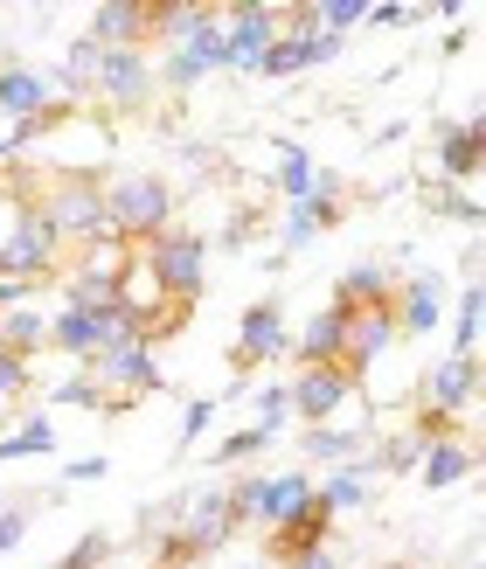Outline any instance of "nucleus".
Segmentation results:
<instances>
[{
    "label": "nucleus",
    "instance_id": "obj_1",
    "mask_svg": "<svg viewBox=\"0 0 486 569\" xmlns=\"http://www.w3.org/2000/svg\"><path fill=\"white\" fill-rule=\"evenodd\" d=\"M175 209H181V194L160 174H111L105 181V230L132 250L153 243L160 230H175Z\"/></svg>",
    "mask_w": 486,
    "mask_h": 569
},
{
    "label": "nucleus",
    "instance_id": "obj_2",
    "mask_svg": "<svg viewBox=\"0 0 486 569\" xmlns=\"http://www.w3.org/2000/svg\"><path fill=\"white\" fill-rule=\"evenodd\" d=\"M36 216L49 222L63 243H98L105 230V181L98 174H36Z\"/></svg>",
    "mask_w": 486,
    "mask_h": 569
},
{
    "label": "nucleus",
    "instance_id": "obj_3",
    "mask_svg": "<svg viewBox=\"0 0 486 569\" xmlns=\"http://www.w3.org/2000/svg\"><path fill=\"white\" fill-rule=\"evenodd\" d=\"M139 258L153 264V278H160V292L167 299H181V306H195L202 299V278H209V243L195 237V230H160L153 243H139Z\"/></svg>",
    "mask_w": 486,
    "mask_h": 569
},
{
    "label": "nucleus",
    "instance_id": "obj_4",
    "mask_svg": "<svg viewBox=\"0 0 486 569\" xmlns=\"http://www.w3.org/2000/svg\"><path fill=\"white\" fill-rule=\"evenodd\" d=\"M83 376L98 382L105 417H119L126 403H139V396H153V389H160V361H153L147 340H126V348H111V355H98V361H83Z\"/></svg>",
    "mask_w": 486,
    "mask_h": 569
},
{
    "label": "nucleus",
    "instance_id": "obj_5",
    "mask_svg": "<svg viewBox=\"0 0 486 569\" xmlns=\"http://www.w3.org/2000/svg\"><path fill=\"white\" fill-rule=\"evenodd\" d=\"M230 361H237V376H250L257 361H292V333H285V306L278 299L244 306V327H237Z\"/></svg>",
    "mask_w": 486,
    "mask_h": 569
},
{
    "label": "nucleus",
    "instance_id": "obj_6",
    "mask_svg": "<svg viewBox=\"0 0 486 569\" xmlns=\"http://www.w3.org/2000/svg\"><path fill=\"white\" fill-rule=\"evenodd\" d=\"M36 202V194H28ZM56 264H63V237L49 230V222L28 209V222L14 230V243H0V278H28V284H42Z\"/></svg>",
    "mask_w": 486,
    "mask_h": 569
},
{
    "label": "nucleus",
    "instance_id": "obj_7",
    "mask_svg": "<svg viewBox=\"0 0 486 569\" xmlns=\"http://www.w3.org/2000/svg\"><path fill=\"white\" fill-rule=\"evenodd\" d=\"M285 36L278 8H230L222 14V70H250L257 77V56Z\"/></svg>",
    "mask_w": 486,
    "mask_h": 569
},
{
    "label": "nucleus",
    "instance_id": "obj_8",
    "mask_svg": "<svg viewBox=\"0 0 486 569\" xmlns=\"http://www.w3.org/2000/svg\"><path fill=\"white\" fill-rule=\"evenodd\" d=\"M98 104H105V111H147V104H153V70H147V49H105Z\"/></svg>",
    "mask_w": 486,
    "mask_h": 569
},
{
    "label": "nucleus",
    "instance_id": "obj_9",
    "mask_svg": "<svg viewBox=\"0 0 486 569\" xmlns=\"http://www.w3.org/2000/svg\"><path fill=\"white\" fill-rule=\"evenodd\" d=\"M285 396H292V417L313 431V423H334V410L355 396V376H348V368H299Z\"/></svg>",
    "mask_w": 486,
    "mask_h": 569
},
{
    "label": "nucleus",
    "instance_id": "obj_10",
    "mask_svg": "<svg viewBox=\"0 0 486 569\" xmlns=\"http://www.w3.org/2000/svg\"><path fill=\"white\" fill-rule=\"evenodd\" d=\"M327 535H334V515H327V500L313 493V500H306L285 528H271L265 556H271V562H285V569H299L306 556H320V549H327Z\"/></svg>",
    "mask_w": 486,
    "mask_h": 569
},
{
    "label": "nucleus",
    "instance_id": "obj_11",
    "mask_svg": "<svg viewBox=\"0 0 486 569\" xmlns=\"http://www.w3.org/2000/svg\"><path fill=\"white\" fill-rule=\"evenodd\" d=\"M49 104H63L56 70H28V63H0V119H42Z\"/></svg>",
    "mask_w": 486,
    "mask_h": 569
},
{
    "label": "nucleus",
    "instance_id": "obj_12",
    "mask_svg": "<svg viewBox=\"0 0 486 569\" xmlns=\"http://www.w3.org/2000/svg\"><path fill=\"white\" fill-rule=\"evenodd\" d=\"M432 327H445V271H417L396 284V333L424 340Z\"/></svg>",
    "mask_w": 486,
    "mask_h": 569
},
{
    "label": "nucleus",
    "instance_id": "obj_13",
    "mask_svg": "<svg viewBox=\"0 0 486 569\" xmlns=\"http://www.w3.org/2000/svg\"><path fill=\"white\" fill-rule=\"evenodd\" d=\"M396 340H404V333H396V299L376 306V312H355V320H348V355H340V368L361 382L368 368H376V361L396 348Z\"/></svg>",
    "mask_w": 486,
    "mask_h": 569
},
{
    "label": "nucleus",
    "instance_id": "obj_14",
    "mask_svg": "<svg viewBox=\"0 0 486 569\" xmlns=\"http://www.w3.org/2000/svg\"><path fill=\"white\" fill-rule=\"evenodd\" d=\"M479 355H445L432 376H424V410H445V417H459L473 410V396H479Z\"/></svg>",
    "mask_w": 486,
    "mask_h": 569
},
{
    "label": "nucleus",
    "instance_id": "obj_15",
    "mask_svg": "<svg viewBox=\"0 0 486 569\" xmlns=\"http://www.w3.org/2000/svg\"><path fill=\"white\" fill-rule=\"evenodd\" d=\"M83 36L98 49H147V0H98Z\"/></svg>",
    "mask_w": 486,
    "mask_h": 569
},
{
    "label": "nucleus",
    "instance_id": "obj_16",
    "mask_svg": "<svg viewBox=\"0 0 486 569\" xmlns=\"http://www.w3.org/2000/svg\"><path fill=\"white\" fill-rule=\"evenodd\" d=\"M396 299V278H389V264H348V271H340L334 278V312H348V320H355V312H376V306H389Z\"/></svg>",
    "mask_w": 486,
    "mask_h": 569
},
{
    "label": "nucleus",
    "instance_id": "obj_17",
    "mask_svg": "<svg viewBox=\"0 0 486 569\" xmlns=\"http://www.w3.org/2000/svg\"><path fill=\"white\" fill-rule=\"evenodd\" d=\"M340 355H348V312L320 306V312L306 320V333L292 340V361H299V368H340Z\"/></svg>",
    "mask_w": 486,
    "mask_h": 569
},
{
    "label": "nucleus",
    "instance_id": "obj_18",
    "mask_svg": "<svg viewBox=\"0 0 486 569\" xmlns=\"http://www.w3.org/2000/svg\"><path fill=\"white\" fill-rule=\"evenodd\" d=\"M306 500H313V472H278V479H257V507H250V521L285 528V521H292Z\"/></svg>",
    "mask_w": 486,
    "mask_h": 569
},
{
    "label": "nucleus",
    "instance_id": "obj_19",
    "mask_svg": "<svg viewBox=\"0 0 486 569\" xmlns=\"http://www.w3.org/2000/svg\"><path fill=\"white\" fill-rule=\"evenodd\" d=\"M209 8H195V0H147V42H167V49H188L202 36Z\"/></svg>",
    "mask_w": 486,
    "mask_h": 569
},
{
    "label": "nucleus",
    "instance_id": "obj_20",
    "mask_svg": "<svg viewBox=\"0 0 486 569\" xmlns=\"http://www.w3.org/2000/svg\"><path fill=\"white\" fill-rule=\"evenodd\" d=\"M479 466V451L466 445V438H445V445H432L424 451V466H417V479H424V493H445V487H459V479Z\"/></svg>",
    "mask_w": 486,
    "mask_h": 569
},
{
    "label": "nucleus",
    "instance_id": "obj_21",
    "mask_svg": "<svg viewBox=\"0 0 486 569\" xmlns=\"http://www.w3.org/2000/svg\"><path fill=\"white\" fill-rule=\"evenodd\" d=\"M438 174L459 188V181H473V174H486V153L473 147V132L466 126H438Z\"/></svg>",
    "mask_w": 486,
    "mask_h": 569
},
{
    "label": "nucleus",
    "instance_id": "obj_22",
    "mask_svg": "<svg viewBox=\"0 0 486 569\" xmlns=\"http://www.w3.org/2000/svg\"><path fill=\"white\" fill-rule=\"evenodd\" d=\"M340 216H348V209H340V194H313V202H292V216H285V243L306 250L320 230H334Z\"/></svg>",
    "mask_w": 486,
    "mask_h": 569
},
{
    "label": "nucleus",
    "instance_id": "obj_23",
    "mask_svg": "<svg viewBox=\"0 0 486 569\" xmlns=\"http://www.w3.org/2000/svg\"><path fill=\"white\" fill-rule=\"evenodd\" d=\"M313 493L327 500V515H355V507L368 500V466H355V459H348V466H334Z\"/></svg>",
    "mask_w": 486,
    "mask_h": 569
},
{
    "label": "nucleus",
    "instance_id": "obj_24",
    "mask_svg": "<svg viewBox=\"0 0 486 569\" xmlns=\"http://www.w3.org/2000/svg\"><path fill=\"white\" fill-rule=\"evenodd\" d=\"M361 431H340V423H313L306 431V459L313 466H348V459H361Z\"/></svg>",
    "mask_w": 486,
    "mask_h": 569
},
{
    "label": "nucleus",
    "instance_id": "obj_25",
    "mask_svg": "<svg viewBox=\"0 0 486 569\" xmlns=\"http://www.w3.org/2000/svg\"><path fill=\"white\" fill-rule=\"evenodd\" d=\"M56 451V423L49 417H21L8 438H0V459H49Z\"/></svg>",
    "mask_w": 486,
    "mask_h": 569
},
{
    "label": "nucleus",
    "instance_id": "obj_26",
    "mask_svg": "<svg viewBox=\"0 0 486 569\" xmlns=\"http://www.w3.org/2000/svg\"><path fill=\"white\" fill-rule=\"evenodd\" d=\"M486 327V284L473 278L466 292H459V320H452V355H473V340Z\"/></svg>",
    "mask_w": 486,
    "mask_h": 569
},
{
    "label": "nucleus",
    "instance_id": "obj_27",
    "mask_svg": "<svg viewBox=\"0 0 486 569\" xmlns=\"http://www.w3.org/2000/svg\"><path fill=\"white\" fill-rule=\"evenodd\" d=\"M278 194L285 202H313L320 194V174H313V160L299 147H285V160H278Z\"/></svg>",
    "mask_w": 486,
    "mask_h": 569
},
{
    "label": "nucleus",
    "instance_id": "obj_28",
    "mask_svg": "<svg viewBox=\"0 0 486 569\" xmlns=\"http://www.w3.org/2000/svg\"><path fill=\"white\" fill-rule=\"evenodd\" d=\"M36 389V361H21V355H0V403H14V396Z\"/></svg>",
    "mask_w": 486,
    "mask_h": 569
},
{
    "label": "nucleus",
    "instance_id": "obj_29",
    "mask_svg": "<svg viewBox=\"0 0 486 569\" xmlns=\"http://www.w3.org/2000/svg\"><path fill=\"white\" fill-rule=\"evenodd\" d=\"M376 466H383V472H417V466H424V445L404 431V438H389V445L376 451Z\"/></svg>",
    "mask_w": 486,
    "mask_h": 569
},
{
    "label": "nucleus",
    "instance_id": "obj_30",
    "mask_svg": "<svg viewBox=\"0 0 486 569\" xmlns=\"http://www.w3.org/2000/svg\"><path fill=\"white\" fill-rule=\"evenodd\" d=\"M265 445H271V431H257V423H250V431L216 445V466H237V459H250V451H265Z\"/></svg>",
    "mask_w": 486,
    "mask_h": 569
},
{
    "label": "nucleus",
    "instance_id": "obj_31",
    "mask_svg": "<svg viewBox=\"0 0 486 569\" xmlns=\"http://www.w3.org/2000/svg\"><path fill=\"white\" fill-rule=\"evenodd\" d=\"M285 417H292V396H285V389H265V396H257V431H271L278 438V423Z\"/></svg>",
    "mask_w": 486,
    "mask_h": 569
},
{
    "label": "nucleus",
    "instance_id": "obj_32",
    "mask_svg": "<svg viewBox=\"0 0 486 569\" xmlns=\"http://www.w3.org/2000/svg\"><path fill=\"white\" fill-rule=\"evenodd\" d=\"M49 396H56V403H91V410H105V396H98V382H91V376H70V382H56Z\"/></svg>",
    "mask_w": 486,
    "mask_h": 569
},
{
    "label": "nucleus",
    "instance_id": "obj_33",
    "mask_svg": "<svg viewBox=\"0 0 486 569\" xmlns=\"http://www.w3.org/2000/svg\"><path fill=\"white\" fill-rule=\"evenodd\" d=\"M105 549H111L105 535H83V542H77V549H70L63 562H56V569H98V562H105Z\"/></svg>",
    "mask_w": 486,
    "mask_h": 569
},
{
    "label": "nucleus",
    "instance_id": "obj_34",
    "mask_svg": "<svg viewBox=\"0 0 486 569\" xmlns=\"http://www.w3.org/2000/svg\"><path fill=\"white\" fill-rule=\"evenodd\" d=\"M105 472H111V459H98V451H91V459H77V466H63V487H98Z\"/></svg>",
    "mask_w": 486,
    "mask_h": 569
},
{
    "label": "nucleus",
    "instance_id": "obj_35",
    "mask_svg": "<svg viewBox=\"0 0 486 569\" xmlns=\"http://www.w3.org/2000/svg\"><path fill=\"white\" fill-rule=\"evenodd\" d=\"M209 423H216V403H188V417H181V451H188L195 438H202Z\"/></svg>",
    "mask_w": 486,
    "mask_h": 569
},
{
    "label": "nucleus",
    "instance_id": "obj_36",
    "mask_svg": "<svg viewBox=\"0 0 486 569\" xmlns=\"http://www.w3.org/2000/svg\"><path fill=\"white\" fill-rule=\"evenodd\" d=\"M21 535H28V515H21V507H0V556H8Z\"/></svg>",
    "mask_w": 486,
    "mask_h": 569
},
{
    "label": "nucleus",
    "instance_id": "obj_37",
    "mask_svg": "<svg viewBox=\"0 0 486 569\" xmlns=\"http://www.w3.org/2000/svg\"><path fill=\"white\" fill-rule=\"evenodd\" d=\"M417 21V8H396V0H383V8H368V28H404Z\"/></svg>",
    "mask_w": 486,
    "mask_h": 569
},
{
    "label": "nucleus",
    "instance_id": "obj_38",
    "mask_svg": "<svg viewBox=\"0 0 486 569\" xmlns=\"http://www.w3.org/2000/svg\"><path fill=\"white\" fill-rule=\"evenodd\" d=\"M466 132H473V147L486 153V104H479V111H473V119H466Z\"/></svg>",
    "mask_w": 486,
    "mask_h": 569
},
{
    "label": "nucleus",
    "instance_id": "obj_39",
    "mask_svg": "<svg viewBox=\"0 0 486 569\" xmlns=\"http://www.w3.org/2000/svg\"><path fill=\"white\" fill-rule=\"evenodd\" d=\"M299 569H340V562H334V556H327V549H320V556H306V562H299Z\"/></svg>",
    "mask_w": 486,
    "mask_h": 569
},
{
    "label": "nucleus",
    "instance_id": "obj_40",
    "mask_svg": "<svg viewBox=\"0 0 486 569\" xmlns=\"http://www.w3.org/2000/svg\"><path fill=\"white\" fill-rule=\"evenodd\" d=\"M0 188H8V167H0Z\"/></svg>",
    "mask_w": 486,
    "mask_h": 569
},
{
    "label": "nucleus",
    "instance_id": "obj_41",
    "mask_svg": "<svg viewBox=\"0 0 486 569\" xmlns=\"http://www.w3.org/2000/svg\"><path fill=\"white\" fill-rule=\"evenodd\" d=\"M389 569H410V562H389Z\"/></svg>",
    "mask_w": 486,
    "mask_h": 569
},
{
    "label": "nucleus",
    "instance_id": "obj_42",
    "mask_svg": "<svg viewBox=\"0 0 486 569\" xmlns=\"http://www.w3.org/2000/svg\"><path fill=\"white\" fill-rule=\"evenodd\" d=\"M479 569H486V562H479Z\"/></svg>",
    "mask_w": 486,
    "mask_h": 569
}]
</instances>
